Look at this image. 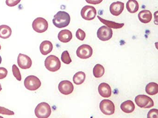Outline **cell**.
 Wrapping results in <instances>:
<instances>
[{
    "label": "cell",
    "mask_w": 158,
    "mask_h": 118,
    "mask_svg": "<svg viewBox=\"0 0 158 118\" xmlns=\"http://www.w3.org/2000/svg\"><path fill=\"white\" fill-rule=\"evenodd\" d=\"M24 84L27 89L35 91L41 86V82L39 78L35 76L30 75L25 78Z\"/></svg>",
    "instance_id": "obj_4"
},
{
    "label": "cell",
    "mask_w": 158,
    "mask_h": 118,
    "mask_svg": "<svg viewBox=\"0 0 158 118\" xmlns=\"http://www.w3.org/2000/svg\"><path fill=\"white\" fill-rule=\"evenodd\" d=\"M71 21L70 15L65 11H59L54 16L52 22L58 28L65 27L69 25Z\"/></svg>",
    "instance_id": "obj_1"
},
{
    "label": "cell",
    "mask_w": 158,
    "mask_h": 118,
    "mask_svg": "<svg viewBox=\"0 0 158 118\" xmlns=\"http://www.w3.org/2000/svg\"><path fill=\"white\" fill-rule=\"evenodd\" d=\"M17 63L20 68L23 69H27L32 66V61L31 58L23 53H19L17 58Z\"/></svg>",
    "instance_id": "obj_11"
},
{
    "label": "cell",
    "mask_w": 158,
    "mask_h": 118,
    "mask_svg": "<svg viewBox=\"0 0 158 118\" xmlns=\"http://www.w3.org/2000/svg\"><path fill=\"white\" fill-rule=\"evenodd\" d=\"M126 8L129 13L134 14L138 11L139 5L136 0H128L127 2Z\"/></svg>",
    "instance_id": "obj_21"
},
{
    "label": "cell",
    "mask_w": 158,
    "mask_h": 118,
    "mask_svg": "<svg viewBox=\"0 0 158 118\" xmlns=\"http://www.w3.org/2000/svg\"><path fill=\"white\" fill-rule=\"evenodd\" d=\"M61 59L63 62L66 64H69L72 61L70 54H69L68 51L67 50L64 51L62 53Z\"/></svg>",
    "instance_id": "obj_25"
},
{
    "label": "cell",
    "mask_w": 158,
    "mask_h": 118,
    "mask_svg": "<svg viewBox=\"0 0 158 118\" xmlns=\"http://www.w3.org/2000/svg\"><path fill=\"white\" fill-rule=\"evenodd\" d=\"M32 27L36 32L42 33L47 31L48 28V23L43 18H37L33 21Z\"/></svg>",
    "instance_id": "obj_6"
},
{
    "label": "cell",
    "mask_w": 158,
    "mask_h": 118,
    "mask_svg": "<svg viewBox=\"0 0 158 118\" xmlns=\"http://www.w3.org/2000/svg\"><path fill=\"white\" fill-rule=\"evenodd\" d=\"M76 53L77 55L80 59H88L92 55L93 49L89 45L83 44L77 48Z\"/></svg>",
    "instance_id": "obj_8"
},
{
    "label": "cell",
    "mask_w": 158,
    "mask_h": 118,
    "mask_svg": "<svg viewBox=\"0 0 158 118\" xmlns=\"http://www.w3.org/2000/svg\"><path fill=\"white\" fill-rule=\"evenodd\" d=\"M81 15L85 20H93L97 15V10L94 6H85L81 10Z\"/></svg>",
    "instance_id": "obj_9"
},
{
    "label": "cell",
    "mask_w": 158,
    "mask_h": 118,
    "mask_svg": "<svg viewBox=\"0 0 158 118\" xmlns=\"http://www.w3.org/2000/svg\"><path fill=\"white\" fill-rule=\"evenodd\" d=\"M99 107L102 112L105 115H111L114 113V104L110 100L104 99L102 100L100 103Z\"/></svg>",
    "instance_id": "obj_7"
},
{
    "label": "cell",
    "mask_w": 158,
    "mask_h": 118,
    "mask_svg": "<svg viewBox=\"0 0 158 118\" xmlns=\"http://www.w3.org/2000/svg\"><path fill=\"white\" fill-rule=\"evenodd\" d=\"M0 118H4L3 117H2V116H0Z\"/></svg>",
    "instance_id": "obj_35"
},
{
    "label": "cell",
    "mask_w": 158,
    "mask_h": 118,
    "mask_svg": "<svg viewBox=\"0 0 158 118\" xmlns=\"http://www.w3.org/2000/svg\"><path fill=\"white\" fill-rule=\"evenodd\" d=\"M12 72L15 77L16 78L17 80L20 81L22 80V76H21V73L19 70L18 67L14 64L12 66Z\"/></svg>",
    "instance_id": "obj_26"
},
{
    "label": "cell",
    "mask_w": 158,
    "mask_h": 118,
    "mask_svg": "<svg viewBox=\"0 0 158 118\" xmlns=\"http://www.w3.org/2000/svg\"><path fill=\"white\" fill-rule=\"evenodd\" d=\"M97 36L98 38L102 41L109 40L112 37V30L107 26H102L98 30Z\"/></svg>",
    "instance_id": "obj_10"
},
{
    "label": "cell",
    "mask_w": 158,
    "mask_h": 118,
    "mask_svg": "<svg viewBox=\"0 0 158 118\" xmlns=\"http://www.w3.org/2000/svg\"><path fill=\"white\" fill-rule=\"evenodd\" d=\"M105 69L104 67L101 64L96 65L93 68V73L94 77L96 78H100L104 74Z\"/></svg>",
    "instance_id": "obj_24"
},
{
    "label": "cell",
    "mask_w": 158,
    "mask_h": 118,
    "mask_svg": "<svg viewBox=\"0 0 158 118\" xmlns=\"http://www.w3.org/2000/svg\"><path fill=\"white\" fill-rule=\"evenodd\" d=\"M21 0H6V4L10 7L17 5L21 2Z\"/></svg>",
    "instance_id": "obj_30"
},
{
    "label": "cell",
    "mask_w": 158,
    "mask_h": 118,
    "mask_svg": "<svg viewBox=\"0 0 158 118\" xmlns=\"http://www.w3.org/2000/svg\"><path fill=\"white\" fill-rule=\"evenodd\" d=\"M58 39L62 42L66 43L69 42L73 38L72 32L68 30H61L58 34Z\"/></svg>",
    "instance_id": "obj_15"
},
{
    "label": "cell",
    "mask_w": 158,
    "mask_h": 118,
    "mask_svg": "<svg viewBox=\"0 0 158 118\" xmlns=\"http://www.w3.org/2000/svg\"><path fill=\"white\" fill-rule=\"evenodd\" d=\"M99 93L102 97L108 98L111 96L112 90L110 85L106 83L100 84L98 88Z\"/></svg>",
    "instance_id": "obj_14"
},
{
    "label": "cell",
    "mask_w": 158,
    "mask_h": 118,
    "mask_svg": "<svg viewBox=\"0 0 158 118\" xmlns=\"http://www.w3.org/2000/svg\"><path fill=\"white\" fill-rule=\"evenodd\" d=\"M76 36L79 40L84 41L86 37L85 32L81 29L79 28L77 31Z\"/></svg>",
    "instance_id": "obj_27"
},
{
    "label": "cell",
    "mask_w": 158,
    "mask_h": 118,
    "mask_svg": "<svg viewBox=\"0 0 158 118\" xmlns=\"http://www.w3.org/2000/svg\"><path fill=\"white\" fill-rule=\"evenodd\" d=\"M51 112L50 106L47 102H42L39 103L35 108V114L38 118H49Z\"/></svg>",
    "instance_id": "obj_2"
},
{
    "label": "cell",
    "mask_w": 158,
    "mask_h": 118,
    "mask_svg": "<svg viewBox=\"0 0 158 118\" xmlns=\"http://www.w3.org/2000/svg\"><path fill=\"white\" fill-rule=\"evenodd\" d=\"M2 61V59L1 56L0 55V64H1Z\"/></svg>",
    "instance_id": "obj_33"
},
{
    "label": "cell",
    "mask_w": 158,
    "mask_h": 118,
    "mask_svg": "<svg viewBox=\"0 0 158 118\" xmlns=\"http://www.w3.org/2000/svg\"><path fill=\"white\" fill-rule=\"evenodd\" d=\"M8 70L4 67H0V79L5 78L8 75Z\"/></svg>",
    "instance_id": "obj_31"
},
{
    "label": "cell",
    "mask_w": 158,
    "mask_h": 118,
    "mask_svg": "<svg viewBox=\"0 0 158 118\" xmlns=\"http://www.w3.org/2000/svg\"><path fill=\"white\" fill-rule=\"evenodd\" d=\"M98 18L102 24L106 25L107 27L110 28L120 29L123 27V26H124V23H116V22H113V21L106 20V19L102 18L99 16H98Z\"/></svg>",
    "instance_id": "obj_19"
},
{
    "label": "cell",
    "mask_w": 158,
    "mask_h": 118,
    "mask_svg": "<svg viewBox=\"0 0 158 118\" xmlns=\"http://www.w3.org/2000/svg\"><path fill=\"white\" fill-rule=\"evenodd\" d=\"M1 49V46L0 45V50Z\"/></svg>",
    "instance_id": "obj_36"
},
{
    "label": "cell",
    "mask_w": 158,
    "mask_h": 118,
    "mask_svg": "<svg viewBox=\"0 0 158 118\" xmlns=\"http://www.w3.org/2000/svg\"><path fill=\"white\" fill-rule=\"evenodd\" d=\"M138 18L141 23L147 24L151 21L152 14L149 10H142L139 13Z\"/></svg>",
    "instance_id": "obj_16"
},
{
    "label": "cell",
    "mask_w": 158,
    "mask_h": 118,
    "mask_svg": "<svg viewBox=\"0 0 158 118\" xmlns=\"http://www.w3.org/2000/svg\"><path fill=\"white\" fill-rule=\"evenodd\" d=\"M2 90V88L1 85L0 84V91Z\"/></svg>",
    "instance_id": "obj_34"
},
{
    "label": "cell",
    "mask_w": 158,
    "mask_h": 118,
    "mask_svg": "<svg viewBox=\"0 0 158 118\" xmlns=\"http://www.w3.org/2000/svg\"><path fill=\"white\" fill-rule=\"evenodd\" d=\"M11 28L7 25L0 26V38L2 39L9 38L12 34Z\"/></svg>",
    "instance_id": "obj_20"
},
{
    "label": "cell",
    "mask_w": 158,
    "mask_h": 118,
    "mask_svg": "<svg viewBox=\"0 0 158 118\" xmlns=\"http://www.w3.org/2000/svg\"><path fill=\"white\" fill-rule=\"evenodd\" d=\"M0 113L7 115H14L15 114V112L12 111L1 106H0Z\"/></svg>",
    "instance_id": "obj_28"
},
{
    "label": "cell",
    "mask_w": 158,
    "mask_h": 118,
    "mask_svg": "<svg viewBox=\"0 0 158 118\" xmlns=\"http://www.w3.org/2000/svg\"><path fill=\"white\" fill-rule=\"evenodd\" d=\"M158 109H152L148 112V118H158Z\"/></svg>",
    "instance_id": "obj_29"
},
{
    "label": "cell",
    "mask_w": 158,
    "mask_h": 118,
    "mask_svg": "<svg viewBox=\"0 0 158 118\" xmlns=\"http://www.w3.org/2000/svg\"><path fill=\"white\" fill-rule=\"evenodd\" d=\"M46 68L50 72H55L60 68L61 62L58 57L54 55L48 56L45 61Z\"/></svg>",
    "instance_id": "obj_3"
},
{
    "label": "cell",
    "mask_w": 158,
    "mask_h": 118,
    "mask_svg": "<svg viewBox=\"0 0 158 118\" xmlns=\"http://www.w3.org/2000/svg\"><path fill=\"white\" fill-rule=\"evenodd\" d=\"M86 2L89 4L93 5L99 4L102 2L103 0H85Z\"/></svg>",
    "instance_id": "obj_32"
},
{
    "label": "cell",
    "mask_w": 158,
    "mask_h": 118,
    "mask_svg": "<svg viewBox=\"0 0 158 118\" xmlns=\"http://www.w3.org/2000/svg\"><path fill=\"white\" fill-rule=\"evenodd\" d=\"M85 74L84 72H78L75 74L73 77V81L76 85H81L85 81Z\"/></svg>",
    "instance_id": "obj_23"
},
{
    "label": "cell",
    "mask_w": 158,
    "mask_h": 118,
    "mask_svg": "<svg viewBox=\"0 0 158 118\" xmlns=\"http://www.w3.org/2000/svg\"><path fill=\"white\" fill-rule=\"evenodd\" d=\"M53 49V45L49 41H44L40 46V52L43 55H46L51 52Z\"/></svg>",
    "instance_id": "obj_17"
},
{
    "label": "cell",
    "mask_w": 158,
    "mask_h": 118,
    "mask_svg": "<svg viewBox=\"0 0 158 118\" xmlns=\"http://www.w3.org/2000/svg\"><path fill=\"white\" fill-rule=\"evenodd\" d=\"M124 4L121 2H114L110 6V11L113 15L117 16L120 15L124 10Z\"/></svg>",
    "instance_id": "obj_13"
},
{
    "label": "cell",
    "mask_w": 158,
    "mask_h": 118,
    "mask_svg": "<svg viewBox=\"0 0 158 118\" xmlns=\"http://www.w3.org/2000/svg\"><path fill=\"white\" fill-rule=\"evenodd\" d=\"M121 109L123 112L125 113H131L135 110V104L132 100H126L121 104Z\"/></svg>",
    "instance_id": "obj_18"
},
{
    "label": "cell",
    "mask_w": 158,
    "mask_h": 118,
    "mask_svg": "<svg viewBox=\"0 0 158 118\" xmlns=\"http://www.w3.org/2000/svg\"><path fill=\"white\" fill-rule=\"evenodd\" d=\"M135 102L138 106L144 108H149L154 106L152 99L145 95L137 96L135 98Z\"/></svg>",
    "instance_id": "obj_5"
},
{
    "label": "cell",
    "mask_w": 158,
    "mask_h": 118,
    "mask_svg": "<svg viewBox=\"0 0 158 118\" xmlns=\"http://www.w3.org/2000/svg\"><path fill=\"white\" fill-rule=\"evenodd\" d=\"M158 85L157 83L151 82L147 85L146 87V92L149 95H156L158 93Z\"/></svg>",
    "instance_id": "obj_22"
},
{
    "label": "cell",
    "mask_w": 158,
    "mask_h": 118,
    "mask_svg": "<svg viewBox=\"0 0 158 118\" xmlns=\"http://www.w3.org/2000/svg\"><path fill=\"white\" fill-rule=\"evenodd\" d=\"M58 88L61 93L64 95H68L73 93L74 86L70 81L63 80L60 82Z\"/></svg>",
    "instance_id": "obj_12"
}]
</instances>
